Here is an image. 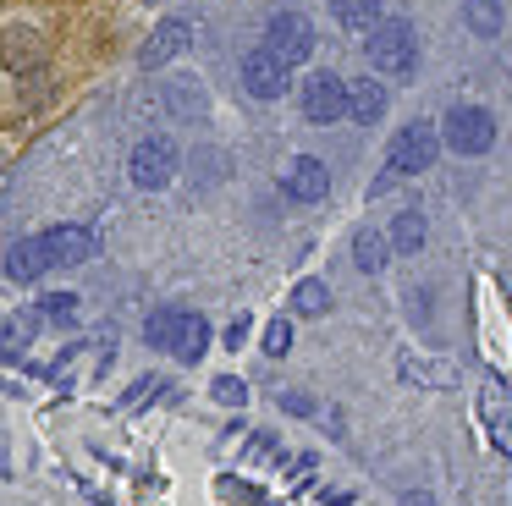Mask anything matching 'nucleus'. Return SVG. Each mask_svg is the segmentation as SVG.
I'll list each match as a JSON object with an SVG mask.
<instances>
[{"label":"nucleus","mask_w":512,"mask_h":506,"mask_svg":"<svg viewBox=\"0 0 512 506\" xmlns=\"http://www.w3.org/2000/svg\"><path fill=\"white\" fill-rule=\"evenodd\" d=\"M369 66H375L380 77H408L413 61H419V39H413V22L402 17H380L375 28H369V44H364Z\"/></svg>","instance_id":"f257e3e1"},{"label":"nucleus","mask_w":512,"mask_h":506,"mask_svg":"<svg viewBox=\"0 0 512 506\" xmlns=\"http://www.w3.org/2000/svg\"><path fill=\"white\" fill-rule=\"evenodd\" d=\"M441 149H446L441 127H430V121H408V127L391 138V149H386V171L391 176H424Z\"/></svg>","instance_id":"f03ea898"},{"label":"nucleus","mask_w":512,"mask_h":506,"mask_svg":"<svg viewBox=\"0 0 512 506\" xmlns=\"http://www.w3.org/2000/svg\"><path fill=\"white\" fill-rule=\"evenodd\" d=\"M441 143L452 154H463V160H474V154H485L496 143V116L485 105H452L441 121Z\"/></svg>","instance_id":"7ed1b4c3"},{"label":"nucleus","mask_w":512,"mask_h":506,"mask_svg":"<svg viewBox=\"0 0 512 506\" xmlns=\"http://www.w3.org/2000/svg\"><path fill=\"white\" fill-rule=\"evenodd\" d=\"M177 165H182V154H177V143L171 138H144L133 149V165H127V171H133V182L144 187V193H160V187L171 182V176H177Z\"/></svg>","instance_id":"20e7f679"},{"label":"nucleus","mask_w":512,"mask_h":506,"mask_svg":"<svg viewBox=\"0 0 512 506\" xmlns=\"http://www.w3.org/2000/svg\"><path fill=\"white\" fill-rule=\"evenodd\" d=\"M265 50H276L287 66L309 61V55H314L309 17H303V11H276V17H270V28H265Z\"/></svg>","instance_id":"39448f33"},{"label":"nucleus","mask_w":512,"mask_h":506,"mask_svg":"<svg viewBox=\"0 0 512 506\" xmlns=\"http://www.w3.org/2000/svg\"><path fill=\"white\" fill-rule=\"evenodd\" d=\"M243 88L254 99H281L292 88V66L281 61L276 50H248V61H243Z\"/></svg>","instance_id":"423d86ee"},{"label":"nucleus","mask_w":512,"mask_h":506,"mask_svg":"<svg viewBox=\"0 0 512 506\" xmlns=\"http://www.w3.org/2000/svg\"><path fill=\"white\" fill-rule=\"evenodd\" d=\"M303 116L320 121V127H331V121L347 116V83L336 72H314L309 83H303Z\"/></svg>","instance_id":"0eeeda50"},{"label":"nucleus","mask_w":512,"mask_h":506,"mask_svg":"<svg viewBox=\"0 0 512 506\" xmlns=\"http://www.w3.org/2000/svg\"><path fill=\"white\" fill-rule=\"evenodd\" d=\"M281 187H287L298 204H320V198L331 193V171H325V160H314V154H298V160L287 165V176H281Z\"/></svg>","instance_id":"6e6552de"},{"label":"nucleus","mask_w":512,"mask_h":506,"mask_svg":"<svg viewBox=\"0 0 512 506\" xmlns=\"http://www.w3.org/2000/svg\"><path fill=\"white\" fill-rule=\"evenodd\" d=\"M188 39H193V28H188V22H182V17H166L155 33H149V44H144V50H138V61H144L149 72H155V66L177 61V55L188 50Z\"/></svg>","instance_id":"1a4fd4ad"},{"label":"nucleus","mask_w":512,"mask_h":506,"mask_svg":"<svg viewBox=\"0 0 512 506\" xmlns=\"http://www.w3.org/2000/svg\"><path fill=\"white\" fill-rule=\"evenodd\" d=\"M386 88H380V77H358V83H347V116L358 121V127H375L380 116H386Z\"/></svg>","instance_id":"9d476101"},{"label":"nucleus","mask_w":512,"mask_h":506,"mask_svg":"<svg viewBox=\"0 0 512 506\" xmlns=\"http://www.w3.org/2000/svg\"><path fill=\"white\" fill-rule=\"evenodd\" d=\"M45 248H50V264H83V259H94V231L56 226V231H45Z\"/></svg>","instance_id":"9b49d317"},{"label":"nucleus","mask_w":512,"mask_h":506,"mask_svg":"<svg viewBox=\"0 0 512 506\" xmlns=\"http://www.w3.org/2000/svg\"><path fill=\"white\" fill-rule=\"evenodd\" d=\"M45 270H56V264H50L45 237H23L12 253H6V275H12V281H39Z\"/></svg>","instance_id":"f8f14e48"},{"label":"nucleus","mask_w":512,"mask_h":506,"mask_svg":"<svg viewBox=\"0 0 512 506\" xmlns=\"http://www.w3.org/2000/svg\"><path fill=\"white\" fill-rule=\"evenodd\" d=\"M0 61L12 66V72H28V66H39V61H45V44H39V33L12 28L6 39H0Z\"/></svg>","instance_id":"ddd939ff"},{"label":"nucleus","mask_w":512,"mask_h":506,"mask_svg":"<svg viewBox=\"0 0 512 506\" xmlns=\"http://www.w3.org/2000/svg\"><path fill=\"white\" fill-rule=\"evenodd\" d=\"M353 264L364 275H380L391 264V237H380V231H358L353 237Z\"/></svg>","instance_id":"4468645a"},{"label":"nucleus","mask_w":512,"mask_h":506,"mask_svg":"<svg viewBox=\"0 0 512 506\" xmlns=\"http://www.w3.org/2000/svg\"><path fill=\"white\" fill-rule=\"evenodd\" d=\"M386 237H391V253H419L424 248V215L419 209H402V215L391 220Z\"/></svg>","instance_id":"2eb2a0df"},{"label":"nucleus","mask_w":512,"mask_h":506,"mask_svg":"<svg viewBox=\"0 0 512 506\" xmlns=\"http://www.w3.org/2000/svg\"><path fill=\"white\" fill-rule=\"evenodd\" d=\"M204 347H210V325H204L199 314H182V330H177V347L171 352H177L182 363H199Z\"/></svg>","instance_id":"dca6fc26"},{"label":"nucleus","mask_w":512,"mask_h":506,"mask_svg":"<svg viewBox=\"0 0 512 506\" xmlns=\"http://www.w3.org/2000/svg\"><path fill=\"white\" fill-rule=\"evenodd\" d=\"M182 314H188V308H160V314H149V325H144V341H149V347H160V352L177 347Z\"/></svg>","instance_id":"f3484780"},{"label":"nucleus","mask_w":512,"mask_h":506,"mask_svg":"<svg viewBox=\"0 0 512 506\" xmlns=\"http://www.w3.org/2000/svg\"><path fill=\"white\" fill-rule=\"evenodd\" d=\"M325 308H331V286H325V281H298V286H292V314L320 319Z\"/></svg>","instance_id":"a211bd4d"},{"label":"nucleus","mask_w":512,"mask_h":506,"mask_svg":"<svg viewBox=\"0 0 512 506\" xmlns=\"http://www.w3.org/2000/svg\"><path fill=\"white\" fill-rule=\"evenodd\" d=\"M463 17L479 39H496L501 33V0H463Z\"/></svg>","instance_id":"6ab92c4d"},{"label":"nucleus","mask_w":512,"mask_h":506,"mask_svg":"<svg viewBox=\"0 0 512 506\" xmlns=\"http://www.w3.org/2000/svg\"><path fill=\"white\" fill-rule=\"evenodd\" d=\"M166 105L177 116H204V88L193 77H177V83H166Z\"/></svg>","instance_id":"aec40b11"},{"label":"nucleus","mask_w":512,"mask_h":506,"mask_svg":"<svg viewBox=\"0 0 512 506\" xmlns=\"http://www.w3.org/2000/svg\"><path fill=\"white\" fill-rule=\"evenodd\" d=\"M342 28H375L380 22V0H331Z\"/></svg>","instance_id":"412c9836"},{"label":"nucleus","mask_w":512,"mask_h":506,"mask_svg":"<svg viewBox=\"0 0 512 506\" xmlns=\"http://www.w3.org/2000/svg\"><path fill=\"white\" fill-rule=\"evenodd\" d=\"M39 330V314L34 319H0V363L17 358V352L28 347V336Z\"/></svg>","instance_id":"4be33fe9"},{"label":"nucleus","mask_w":512,"mask_h":506,"mask_svg":"<svg viewBox=\"0 0 512 506\" xmlns=\"http://www.w3.org/2000/svg\"><path fill=\"white\" fill-rule=\"evenodd\" d=\"M39 319H45V325H72V319H78V297H72V292L39 297Z\"/></svg>","instance_id":"5701e85b"},{"label":"nucleus","mask_w":512,"mask_h":506,"mask_svg":"<svg viewBox=\"0 0 512 506\" xmlns=\"http://www.w3.org/2000/svg\"><path fill=\"white\" fill-rule=\"evenodd\" d=\"M215 402L243 407V402H248V385H243V380H232V374H221V380H215Z\"/></svg>","instance_id":"b1692460"},{"label":"nucleus","mask_w":512,"mask_h":506,"mask_svg":"<svg viewBox=\"0 0 512 506\" xmlns=\"http://www.w3.org/2000/svg\"><path fill=\"white\" fill-rule=\"evenodd\" d=\"M287 347H292V325H287V319H276V325L265 330V352H270V358H281Z\"/></svg>","instance_id":"393cba45"},{"label":"nucleus","mask_w":512,"mask_h":506,"mask_svg":"<svg viewBox=\"0 0 512 506\" xmlns=\"http://www.w3.org/2000/svg\"><path fill=\"white\" fill-rule=\"evenodd\" d=\"M281 407H287V413H314V402L303 391H287V396H281Z\"/></svg>","instance_id":"a878e982"},{"label":"nucleus","mask_w":512,"mask_h":506,"mask_svg":"<svg viewBox=\"0 0 512 506\" xmlns=\"http://www.w3.org/2000/svg\"><path fill=\"white\" fill-rule=\"evenodd\" d=\"M0 6H6V0H0Z\"/></svg>","instance_id":"bb28decb"}]
</instances>
